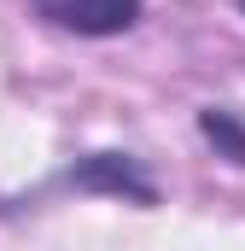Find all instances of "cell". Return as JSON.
<instances>
[{"label":"cell","instance_id":"cell-2","mask_svg":"<svg viewBox=\"0 0 245 251\" xmlns=\"http://www.w3.org/2000/svg\"><path fill=\"white\" fill-rule=\"evenodd\" d=\"M29 12H35L41 24L64 29V35L111 41V35H128V29L146 18V0H29Z\"/></svg>","mask_w":245,"mask_h":251},{"label":"cell","instance_id":"cell-1","mask_svg":"<svg viewBox=\"0 0 245 251\" xmlns=\"http://www.w3.org/2000/svg\"><path fill=\"white\" fill-rule=\"evenodd\" d=\"M47 193H105V199H128V204H158V187L134 152H82L70 170L47 181Z\"/></svg>","mask_w":245,"mask_h":251},{"label":"cell","instance_id":"cell-4","mask_svg":"<svg viewBox=\"0 0 245 251\" xmlns=\"http://www.w3.org/2000/svg\"><path fill=\"white\" fill-rule=\"evenodd\" d=\"M240 12H245V0H240Z\"/></svg>","mask_w":245,"mask_h":251},{"label":"cell","instance_id":"cell-3","mask_svg":"<svg viewBox=\"0 0 245 251\" xmlns=\"http://www.w3.org/2000/svg\"><path fill=\"white\" fill-rule=\"evenodd\" d=\"M198 134L228 158V164H245V123L234 117V111H222V105H204L198 111Z\"/></svg>","mask_w":245,"mask_h":251}]
</instances>
